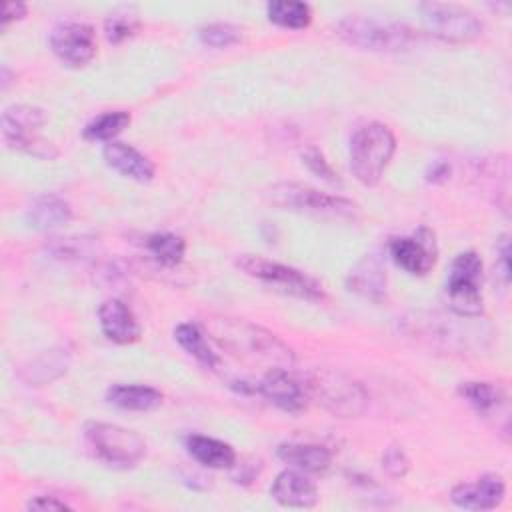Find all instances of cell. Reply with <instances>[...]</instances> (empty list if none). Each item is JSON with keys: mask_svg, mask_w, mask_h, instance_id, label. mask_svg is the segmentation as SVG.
I'll return each instance as SVG.
<instances>
[{"mask_svg": "<svg viewBox=\"0 0 512 512\" xmlns=\"http://www.w3.org/2000/svg\"><path fill=\"white\" fill-rule=\"evenodd\" d=\"M424 28L444 42H470L480 36L482 22L478 16L458 4L424 2L418 6Z\"/></svg>", "mask_w": 512, "mask_h": 512, "instance_id": "cell-10", "label": "cell"}, {"mask_svg": "<svg viewBox=\"0 0 512 512\" xmlns=\"http://www.w3.org/2000/svg\"><path fill=\"white\" fill-rule=\"evenodd\" d=\"M128 124H130L128 112L124 110L104 112L84 126L82 136L90 142H112Z\"/></svg>", "mask_w": 512, "mask_h": 512, "instance_id": "cell-28", "label": "cell"}, {"mask_svg": "<svg viewBox=\"0 0 512 512\" xmlns=\"http://www.w3.org/2000/svg\"><path fill=\"white\" fill-rule=\"evenodd\" d=\"M268 20L290 30H302L312 20V10L306 2H292V0H274L266 4Z\"/></svg>", "mask_w": 512, "mask_h": 512, "instance_id": "cell-25", "label": "cell"}, {"mask_svg": "<svg viewBox=\"0 0 512 512\" xmlns=\"http://www.w3.org/2000/svg\"><path fill=\"white\" fill-rule=\"evenodd\" d=\"M234 264L250 278L282 292V294H290L302 300H322L324 298V290L322 284H318L312 276L280 264L276 260H268L264 256L258 254H238Z\"/></svg>", "mask_w": 512, "mask_h": 512, "instance_id": "cell-6", "label": "cell"}, {"mask_svg": "<svg viewBox=\"0 0 512 512\" xmlns=\"http://www.w3.org/2000/svg\"><path fill=\"white\" fill-rule=\"evenodd\" d=\"M146 248L158 264H162L166 268H172V266H178L182 262L184 252H186V242L178 234L156 232V234H150L146 238Z\"/></svg>", "mask_w": 512, "mask_h": 512, "instance_id": "cell-27", "label": "cell"}, {"mask_svg": "<svg viewBox=\"0 0 512 512\" xmlns=\"http://www.w3.org/2000/svg\"><path fill=\"white\" fill-rule=\"evenodd\" d=\"M28 510H70V506L56 496H34L26 502Z\"/></svg>", "mask_w": 512, "mask_h": 512, "instance_id": "cell-34", "label": "cell"}, {"mask_svg": "<svg viewBox=\"0 0 512 512\" xmlns=\"http://www.w3.org/2000/svg\"><path fill=\"white\" fill-rule=\"evenodd\" d=\"M390 256L408 274L424 276L436 262V242L428 228H420L414 236L390 240Z\"/></svg>", "mask_w": 512, "mask_h": 512, "instance_id": "cell-12", "label": "cell"}, {"mask_svg": "<svg viewBox=\"0 0 512 512\" xmlns=\"http://www.w3.org/2000/svg\"><path fill=\"white\" fill-rule=\"evenodd\" d=\"M256 390L274 406L290 414L304 410L308 402V392L304 382H300L294 374H290L288 368H280V366L270 368L262 376V380L256 384Z\"/></svg>", "mask_w": 512, "mask_h": 512, "instance_id": "cell-13", "label": "cell"}, {"mask_svg": "<svg viewBox=\"0 0 512 512\" xmlns=\"http://www.w3.org/2000/svg\"><path fill=\"white\" fill-rule=\"evenodd\" d=\"M98 322L102 334L116 344H132L142 332L134 312L120 298H108L100 304Z\"/></svg>", "mask_w": 512, "mask_h": 512, "instance_id": "cell-15", "label": "cell"}, {"mask_svg": "<svg viewBox=\"0 0 512 512\" xmlns=\"http://www.w3.org/2000/svg\"><path fill=\"white\" fill-rule=\"evenodd\" d=\"M212 338L232 354L266 362L270 368H288L294 364V352L270 330L236 318H212L208 322Z\"/></svg>", "mask_w": 512, "mask_h": 512, "instance_id": "cell-1", "label": "cell"}, {"mask_svg": "<svg viewBox=\"0 0 512 512\" xmlns=\"http://www.w3.org/2000/svg\"><path fill=\"white\" fill-rule=\"evenodd\" d=\"M508 258H510V244H508V236L500 238V246H498V262H500V274L504 278V282L510 280V266H508Z\"/></svg>", "mask_w": 512, "mask_h": 512, "instance_id": "cell-37", "label": "cell"}, {"mask_svg": "<svg viewBox=\"0 0 512 512\" xmlns=\"http://www.w3.org/2000/svg\"><path fill=\"white\" fill-rule=\"evenodd\" d=\"M50 48L66 66H86L96 54L94 28L84 22H62L50 32Z\"/></svg>", "mask_w": 512, "mask_h": 512, "instance_id": "cell-11", "label": "cell"}, {"mask_svg": "<svg viewBox=\"0 0 512 512\" xmlns=\"http://www.w3.org/2000/svg\"><path fill=\"white\" fill-rule=\"evenodd\" d=\"M270 496L284 508H312L318 502V488L300 470H282L272 486Z\"/></svg>", "mask_w": 512, "mask_h": 512, "instance_id": "cell-16", "label": "cell"}, {"mask_svg": "<svg viewBox=\"0 0 512 512\" xmlns=\"http://www.w3.org/2000/svg\"><path fill=\"white\" fill-rule=\"evenodd\" d=\"M92 452L114 468H132L146 456V442L134 432L110 422H90L84 428Z\"/></svg>", "mask_w": 512, "mask_h": 512, "instance_id": "cell-7", "label": "cell"}, {"mask_svg": "<svg viewBox=\"0 0 512 512\" xmlns=\"http://www.w3.org/2000/svg\"><path fill=\"white\" fill-rule=\"evenodd\" d=\"M346 286L350 292L380 302L386 298V270L378 258L364 256L350 268Z\"/></svg>", "mask_w": 512, "mask_h": 512, "instance_id": "cell-18", "label": "cell"}, {"mask_svg": "<svg viewBox=\"0 0 512 512\" xmlns=\"http://www.w3.org/2000/svg\"><path fill=\"white\" fill-rule=\"evenodd\" d=\"M448 176H450V164L448 162L438 160V162L428 166V172H426V180L428 182H434V184L436 182H444V180H448Z\"/></svg>", "mask_w": 512, "mask_h": 512, "instance_id": "cell-36", "label": "cell"}, {"mask_svg": "<svg viewBox=\"0 0 512 512\" xmlns=\"http://www.w3.org/2000/svg\"><path fill=\"white\" fill-rule=\"evenodd\" d=\"M46 124V114L38 106L12 104L2 112V138L14 148L38 158H54L56 148L38 136V130Z\"/></svg>", "mask_w": 512, "mask_h": 512, "instance_id": "cell-9", "label": "cell"}, {"mask_svg": "<svg viewBox=\"0 0 512 512\" xmlns=\"http://www.w3.org/2000/svg\"><path fill=\"white\" fill-rule=\"evenodd\" d=\"M458 394L478 412L488 414L504 402V394L498 386L484 380H466L458 384Z\"/></svg>", "mask_w": 512, "mask_h": 512, "instance_id": "cell-26", "label": "cell"}, {"mask_svg": "<svg viewBox=\"0 0 512 512\" xmlns=\"http://www.w3.org/2000/svg\"><path fill=\"white\" fill-rule=\"evenodd\" d=\"M70 220L72 206L58 194H42L26 210V222L34 230H54Z\"/></svg>", "mask_w": 512, "mask_h": 512, "instance_id": "cell-20", "label": "cell"}, {"mask_svg": "<svg viewBox=\"0 0 512 512\" xmlns=\"http://www.w3.org/2000/svg\"><path fill=\"white\" fill-rule=\"evenodd\" d=\"M336 34L346 44L372 52L404 50L414 38L412 30L404 24L362 14H350L342 18L336 24Z\"/></svg>", "mask_w": 512, "mask_h": 512, "instance_id": "cell-5", "label": "cell"}, {"mask_svg": "<svg viewBox=\"0 0 512 512\" xmlns=\"http://www.w3.org/2000/svg\"><path fill=\"white\" fill-rule=\"evenodd\" d=\"M382 468L388 476L392 478H404L410 470V460L406 456V452L402 450V446H388L382 454Z\"/></svg>", "mask_w": 512, "mask_h": 512, "instance_id": "cell-32", "label": "cell"}, {"mask_svg": "<svg viewBox=\"0 0 512 512\" xmlns=\"http://www.w3.org/2000/svg\"><path fill=\"white\" fill-rule=\"evenodd\" d=\"M446 294L454 314L476 318L482 314V260L468 250L458 254L448 270Z\"/></svg>", "mask_w": 512, "mask_h": 512, "instance_id": "cell-8", "label": "cell"}, {"mask_svg": "<svg viewBox=\"0 0 512 512\" xmlns=\"http://www.w3.org/2000/svg\"><path fill=\"white\" fill-rule=\"evenodd\" d=\"M24 14H26V4H22V2H4V8H2V30H6L10 22L20 20Z\"/></svg>", "mask_w": 512, "mask_h": 512, "instance_id": "cell-35", "label": "cell"}, {"mask_svg": "<svg viewBox=\"0 0 512 512\" xmlns=\"http://www.w3.org/2000/svg\"><path fill=\"white\" fill-rule=\"evenodd\" d=\"M308 398L338 418H356L368 408V392L354 378L332 370L314 368L304 380Z\"/></svg>", "mask_w": 512, "mask_h": 512, "instance_id": "cell-3", "label": "cell"}, {"mask_svg": "<svg viewBox=\"0 0 512 512\" xmlns=\"http://www.w3.org/2000/svg\"><path fill=\"white\" fill-rule=\"evenodd\" d=\"M506 486L498 474H484L474 482H460L450 490L454 506L464 510H492L504 500Z\"/></svg>", "mask_w": 512, "mask_h": 512, "instance_id": "cell-14", "label": "cell"}, {"mask_svg": "<svg viewBox=\"0 0 512 512\" xmlns=\"http://www.w3.org/2000/svg\"><path fill=\"white\" fill-rule=\"evenodd\" d=\"M70 364V350L66 346H56L36 360L30 362L28 368H24V380L30 384H46L54 378H58L62 372H66Z\"/></svg>", "mask_w": 512, "mask_h": 512, "instance_id": "cell-23", "label": "cell"}, {"mask_svg": "<svg viewBox=\"0 0 512 512\" xmlns=\"http://www.w3.org/2000/svg\"><path fill=\"white\" fill-rule=\"evenodd\" d=\"M240 36V28H236L230 22H212L198 30L200 42L210 48H228L240 42Z\"/></svg>", "mask_w": 512, "mask_h": 512, "instance_id": "cell-31", "label": "cell"}, {"mask_svg": "<svg viewBox=\"0 0 512 512\" xmlns=\"http://www.w3.org/2000/svg\"><path fill=\"white\" fill-rule=\"evenodd\" d=\"M186 450L188 454L202 466L206 468H232L236 462V450L218 440V438H210V436H202V434H192L186 440Z\"/></svg>", "mask_w": 512, "mask_h": 512, "instance_id": "cell-21", "label": "cell"}, {"mask_svg": "<svg viewBox=\"0 0 512 512\" xmlns=\"http://www.w3.org/2000/svg\"><path fill=\"white\" fill-rule=\"evenodd\" d=\"M396 138L382 122H368L354 130L350 136L348 158L350 170L364 186H376L392 160Z\"/></svg>", "mask_w": 512, "mask_h": 512, "instance_id": "cell-2", "label": "cell"}, {"mask_svg": "<svg viewBox=\"0 0 512 512\" xmlns=\"http://www.w3.org/2000/svg\"><path fill=\"white\" fill-rule=\"evenodd\" d=\"M174 340L180 344L184 352H188L192 358H196L200 364L206 368H216L220 364L218 354L210 348L204 332L192 324V322H182L174 330Z\"/></svg>", "mask_w": 512, "mask_h": 512, "instance_id": "cell-24", "label": "cell"}, {"mask_svg": "<svg viewBox=\"0 0 512 512\" xmlns=\"http://www.w3.org/2000/svg\"><path fill=\"white\" fill-rule=\"evenodd\" d=\"M102 156L112 170H116L118 174L130 178V180L150 182L156 174L152 160L126 142H118V140L106 142Z\"/></svg>", "mask_w": 512, "mask_h": 512, "instance_id": "cell-17", "label": "cell"}, {"mask_svg": "<svg viewBox=\"0 0 512 512\" xmlns=\"http://www.w3.org/2000/svg\"><path fill=\"white\" fill-rule=\"evenodd\" d=\"M48 250L62 260H86L96 252L94 238L86 236H70V238H54Z\"/></svg>", "mask_w": 512, "mask_h": 512, "instance_id": "cell-30", "label": "cell"}, {"mask_svg": "<svg viewBox=\"0 0 512 512\" xmlns=\"http://www.w3.org/2000/svg\"><path fill=\"white\" fill-rule=\"evenodd\" d=\"M264 196L272 206L280 210H292L328 220H350L358 214V206L352 200L336 194H326L318 188L298 182L272 184L264 192Z\"/></svg>", "mask_w": 512, "mask_h": 512, "instance_id": "cell-4", "label": "cell"}, {"mask_svg": "<svg viewBox=\"0 0 512 512\" xmlns=\"http://www.w3.org/2000/svg\"><path fill=\"white\" fill-rule=\"evenodd\" d=\"M302 162L308 166V170L312 174H316L318 178L330 182V184H336L338 182V176L336 172L332 170V166L326 162V158L322 156V152H318L316 148H306L304 154H302Z\"/></svg>", "mask_w": 512, "mask_h": 512, "instance_id": "cell-33", "label": "cell"}, {"mask_svg": "<svg viewBox=\"0 0 512 512\" xmlns=\"http://www.w3.org/2000/svg\"><path fill=\"white\" fill-rule=\"evenodd\" d=\"M138 28H140V20L128 8H118V10L110 12L108 18L104 20V34L112 44H120L128 38H132Z\"/></svg>", "mask_w": 512, "mask_h": 512, "instance_id": "cell-29", "label": "cell"}, {"mask_svg": "<svg viewBox=\"0 0 512 512\" xmlns=\"http://www.w3.org/2000/svg\"><path fill=\"white\" fill-rule=\"evenodd\" d=\"M106 400L122 410L150 412L162 404V392L144 384H114L108 388Z\"/></svg>", "mask_w": 512, "mask_h": 512, "instance_id": "cell-22", "label": "cell"}, {"mask_svg": "<svg viewBox=\"0 0 512 512\" xmlns=\"http://www.w3.org/2000/svg\"><path fill=\"white\" fill-rule=\"evenodd\" d=\"M278 458L292 466L294 470L320 474L330 468L332 454L328 448L320 444H302V442H284L276 450Z\"/></svg>", "mask_w": 512, "mask_h": 512, "instance_id": "cell-19", "label": "cell"}]
</instances>
